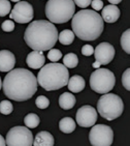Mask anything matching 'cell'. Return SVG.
<instances>
[{
	"mask_svg": "<svg viewBox=\"0 0 130 146\" xmlns=\"http://www.w3.org/2000/svg\"><path fill=\"white\" fill-rule=\"evenodd\" d=\"M2 88L6 98L16 102L27 101L36 92V77L26 68L11 70L2 82Z\"/></svg>",
	"mask_w": 130,
	"mask_h": 146,
	"instance_id": "obj_1",
	"label": "cell"
},
{
	"mask_svg": "<svg viewBox=\"0 0 130 146\" xmlns=\"http://www.w3.org/2000/svg\"><path fill=\"white\" fill-rule=\"evenodd\" d=\"M24 40L33 51H47L54 48L58 40V30L50 21L36 20L28 25L24 33Z\"/></svg>",
	"mask_w": 130,
	"mask_h": 146,
	"instance_id": "obj_2",
	"label": "cell"
},
{
	"mask_svg": "<svg viewBox=\"0 0 130 146\" xmlns=\"http://www.w3.org/2000/svg\"><path fill=\"white\" fill-rule=\"evenodd\" d=\"M71 27L74 35L82 40H95L104 29L101 16L93 9H82L74 15Z\"/></svg>",
	"mask_w": 130,
	"mask_h": 146,
	"instance_id": "obj_3",
	"label": "cell"
},
{
	"mask_svg": "<svg viewBox=\"0 0 130 146\" xmlns=\"http://www.w3.org/2000/svg\"><path fill=\"white\" fill-rule=\"evenodd\" d=\"M69 73L61 63H48L40 68L37 75V84L48 91L58 90L67 85Z\"/></svg>",
	"mask_w": 130,
	"mask_h": 146,
	"instance_id": "obj_4",
	"label": "cell"
},
{
	"mask_svg": "<svg viewBox=\"0 0 130 146\" xmlns=\"http://www.w3.org/2000/svg\"><path fill=\"white\" fill-rule=\"evenodd\" d=\"M76 13L74 0H48L45 4V16L53 24L68 22Z\"/></svg>",
	"mask_w": 130,
	"mask_h": 146,
	"instance_id": "obj_5",
	"label": "cell"
},
{
	"mask_svg": "<svg viewBox=\"0 0 130 146\" xmlns=\"http://www.w3.org/2000/svg\"><path fill=\"white\" fill-rule=\"evenodd\" d=\"M124 104L119 96L115 93H105L97 102V113L106 120H114L122 115Z\"/></svg>",
	"mask_w": 130,
	"mask_h": 146,
	"instance_id": "obj_6",
	"label": "cell"
},
{
	"mask_svg": "<svg viewBox=\"0 0 130 146\" xmlns=\"http://www.w3.org/2000/svg\"><path fill=\"white\" fill-rule=\"evenodd\" d=\"M116 84V78L108 68H97L90 76L91 89L100 94L108 93Z\"/></svg>",
	"mask_w": 130,
	"mask_h": 146,
	"instance_id": "obj_7",
	"label": "cell"
},
{
	"mask_svg": "<svg viewBox=\"0 0 130 146\" xmlns=\"http://www.w3.org/2000/svg\"><path fill=\"white\" fill-rule=\"evenodd\" d=\"M33 135L26 127H14L7 132L6 146H32Z\"/></svg>",
	"mask_w": 130,
	"mask_h": 146,
	"instance_id": "obj_8",
	"label": "cell"
},
{
	"mask_svg": "<svg viewBox=\"0 0 130 146\" xmlns=\"http://www.w3.org/2000/svg\"><path fill=\"white\" fill-rule=\"evenodd\" d=\"M89 141L92 146H110L114 141L113 129L105 124H94L89 133Z\"/></svg>",
	"mask_w": 130,
	"mask_h": 146,
	"instance_id": "obj_9",
	"label": "cell"
},
{
	"mask_svg": "<svg viewBox=\"0 0 130 146\" xmlns=\"http://www.w3.org/2000/svg\"><path fill=\"white\" fill-rule=\"evenodd\" d=\"M34 11L30 3L27 1H19L14 6L12 11H11L9 17L14 20V22L25 24V23L31 22L33 19Z\"/></svg>",
	"mask_w": 130,
	"mask_h": 146,
	"instance_id": "obj_10",
	"label": "cell"
},
{
	"mask_svg": "<svg viewBox=\"0 0 130 146\" xmlns=\"http://www.w3.org/2000/svg\"><path fill=\"white\" fill-rule=\"evenodd\" d=\"M97 111L95 110V108H93L92 106L86 105L83 107L79 108L76 111V122L79 127H93L95 122L97 121Z\"/></svg>",
	"mask_w": 130,
	"mask_h": 146,
	"instance_id": "obj_11",
	"label": "cell"
},
{
	"mask_svg": "<svg viewBox=\"0 0 130 146\" xmlns=\"http://www.w3.org/2000/svg\"><path fill=\"white\" fill-rule=\"evenodd\" d=\"M93 54L100 65L108 64L115 57V48L108 42H101L95 48Z\"/></svg>",
	"mask_w": 130,
	"mask_h": 146,
	"instance_id": "obj_12",
	"label": "cell"
},
{
	"mask_svg": "<svg viewBox=\"0 0 130 146\" xmlns=\"http://www.w3.org/2000/svg\"><path fill=\"white\" fill-rule=\"evenodd\" d=\"M16 64V57L11 51H0V72H9Z\"/></svg>",
	"mask_w": 130,
	"mask_h": 146,
	"instance_id": "obj_13",
	"label": "cell"
},
{
	"mask_svg": "<svg viewBox=\"0 0 130 146\" xmlns=\"http://www.w3.org/2000/svg\"><path fill=\"white\" fill-rule=\"evenodd\" d=\"M45 57L43 55V52L41 51H32L31 53L28 54V56L26 58V62L28 64L29 68L37 70L41 68L45 65Z\"/></svg>",
	"mask_w": 130,
	"mask_h": 146,
	"instance_id": "obj_14",
	"label": "cell"
},
{
	"mask_svg": "<svg viewBox=\"0 0 130 146\" xmlns=\"http://www.w3.org/2000/svg\"><path fill=\"white\" fill-rule=\"evenodd\" d=\"M120 15H121V11H120V9L117 5L110 4V5L102 7L101 18L106 23L112 24V23L117 22L118 19L120 18Z\"/></svg>",
	"mask_w": 130,
	"mask_h": 146,
	"instance_id": "obj_15",
	"label": "cell"
},
{
	"mask_svg": "<svg viewBox=\"0 0 130 146\" xmlns=\"http://www.w3.org/2000/svg\"><path fill=\"white\" fill-rule=\"evenodd\" d=\"M55 139L51 133L47 131H41L37 133V135L33 139V146H54Z\"/></svg>",
	"mask_w": 130,
	"mask_h": 146,
	"instance_id": "obj_16",
	"label": "cell"
},
{
	"mask_svg": "<svg viewBox=\"0 0 130 146\" xmlns=\"http://www.w3.org/2000/svg\"><path fill=\"white\" fill-rule=\"evenodd\" d=\"M67 86L68 89L70 90V92H81L85 88V80L83 77L79 76V75H74L70 79H68Z\"/></svg>",
	"mask_w": 130,
	"mask_h": 146,
	"instance_id": "obj_17",
	"label": "cell"
},
{
	"mask_svg": "<svg viewBox=\"0 0 130 146\" xmlns=\"http://www.w3.org/2000/svg\"><path fill=\"white\" fill-rule=\"evenodd\" d=\"M76 100L72 93L64 92L59 98V106L63 110H69L74 108V106L76 105Z\"/></svg>",
	"mask_w": 130,
	"mask_h": 146,
	"instance_id": "obj_18",
	"label": "cell"
},
{
	"mask_svg": "<svg viewBox=\"0 0 130 146\" xmlns=\"http://www.w3.org/2000/svg\"><path fill=\"white\" fill-rule=\"evenodd\" d=\"M76 124L71 117H64L59 121V129L65 134H70L76 129Z\"/></svg>",
	"mask_w": 130,
	"mask_h": 146,
	"instance_id": "obj_19",
	"label": "cell"
},
{
	"mask_svg": "<svg viewBox=\"0 0 130 146\" xmlns=\"http://www.w3.org/2000/svg\"><path fill=\"white\" fill-rule=\"evenodd\" d=\"M58 40L62 45H71L74 40V33L69 29H65V30L61 31L60 33H58Z\"/></svg>",
	"mask_w": 130,
	"mask_h": 146,
	"instance_id": "obj_20",
	"label": "cell"
},
{
	"mask_svg": "<svg viewBox=\"0 0 130 146\" xmlns=\"http://www.w3.org/2000/svg\"><path fill=\"white\" fill-rule=\"evenodd\" d=\"M79 64V58L74 53H68L63 57V65L67 68H74Z\"/></svg>",
	"mask_w": 130,
	"mask_h": 146,
	"instance_id": "obj_21",
	"label": "cell"
},
{
	"mask_svg": "<svg viewBox=\"0 0 130 146\" xmlns=\"http://www.w3.org/2000/svg\"><path fill=\"white\" fill-rule=\"evenodd\" d=\"M39 122V117L34 113H29L24 118V123L28 129H35L36 127H38Z\"/></svg>",
	"mask_w": 130,
	"mask_h": 146,
	"instance_id": "obj_22",
	"label": "cell"
},
{
	"mask_svg": "<svg viewBox=\"0 0 130 146\" xmlns=\"http://www.w3.org/2000/svg\"><path fill=\"white\" fill-rule=\"evenodd\" d=\"M121 47L127 54L130 53V29H127L123 32L121 36Z\"/></svg>",
	"mask_w": 130,
	"mask_h": 146,
	"instance_id": "obj_23",
	"label": "cell"
},
{
	"mask_svg": "<svg viewBox=\"0 0 130 146\" xmlns=\"http://www.w3.org/2000/svg\"><path fill=\"white\" fill-rule=\"evenodd\" d=\"M14 106L9 101H2L0 103V113H2L4 115H9L12 113Z\"/></svg>",
	"mask_w": 130,
	"mask_h": 146,
	"instance_id": "obj_24",
	"label": "cell"
},
{
	"mask_svg": "<svg viewBox=\"0 0 130 146\" xmlns=\"http://www.w3.org/2000/svg\"><path fill=\"white\" fill-rule=\"evenodd\" d=\"M11 2L9 0H0V17H5L11 13Z\"/></svg>",
	"mask_w": 130,
	"mask_h": 146,
	"instance_id": "obj_25",
	"label": "cell"
},
{
	"mask_svg": "<svg viewBox=\"0 0 130 146\" xmlns=\"http://www.w3.org/2000/svg\"><path fill=\"white\" fill-rule=\"evenodd\" d=\"M35 105L39 109H47L50 106V101H49V98L47 96H37V98L35 100Z\"/></svg>",
	"mask_w": 130,
	"mask_h": 146,
	"instance_id": "obj_26",
	"label": "cell"
},
{
	"mask_svg": "<svg viewBox=\"0 0 130 146\" xmlns=\"http://www.w3.org/2000/svg\"><path fill=\"white\" fill-rule=\"evenodd\" d=\"M48 58L51 60L52 62H57L58 60L62 58V53L60 50L57 49H51L48 53Z\"/></svg>",
	"mask_w": 130,
	"mask_h": 146,
	"instance_id": "obj_27",
	"label": "cell"
},
{
	"mask_svg": "<svg viewBox=\"0 0 130 146\" xmlns=\"http://www.w3.org/2000/svg\"><path fill=\"white\" fill-rule=\"evenodd\" d=\"M122 85L126 90H130V68H128L122 75Z\"/></svg>",
	"mask_w": 130,
	"mask_h": 146,
	"instance_id": "obj_28",
	"label": "cell"
},
{
	"mask_svg": "<svg viewBox=\"0 0 130 146\" xmlns=\"http://www.w3.org/2000/svg\"><path fill=\"white\" fill-rule=\"evenodd\" d=\"M1 28H2L3 31H5V32H11L14 29V23L11 20H6V21H4L2 23Z\"/></svg>",
	"mask_w": 130,
	"mask_h": 146,
	"instance_id": "obj_29",
	"label": "cell"
},
{
	"mask_svg": "<svg viewBox=\"0 0 130 146\" xmlns=\"http://www.w3.org/2000/svg\"><path fill=\"white\" fill-rule=\"evenodd\" d=\"M94 53V48L91 45H85L82 48V54L84 56H91Z\"/></svg>",
	"mask_w": 130,
	"mask_h": 146,
	"instance_id": "obj_30",
	"label": "cell"
},
{
	"mask_svg": "<svg viewBox=\"0 0 130 146\" xmlns=\"http://www.w3.org/2000/svg\"><path fill=\"white\" fill-rule=\"evenodd\" d=\"M91 1L92 0H74V5H77L79 7H82V9H85L86 7L91 4Z\"/></svg>",
	"mask_w": 130,
	"mask_h": 146,
	"instance_id": "obj_31",
	"label": "cell"
},
{
	"mask_svg": "<svg viewBox=\"0 0 130 146\" xmlns=\"http://www.w3.org/2000/svg\"><path fill=\"white\" fill-rule=\"evenodd\" d=\"M91 6L93 7V11H101L102 7H103V2L101 0H92L91 1Z\"/></svg>",
	"mask_w": 130,
	"mask_h": 146,
	"instance_id": "obj_32",
	"label": "cell"
},
{
	"mask_svg": "<svg viewBox=\"0 0 130 146\" xmlns=\"http://www.w3.org/2000/svg\"><path fill=\"white\" fill-rule=\"evenodd\" d=\"M108 1L110 4H113V5H117V4H119V3L121 2L122 0H108Z\"/></svg>",
	"mask_w": 130,
	"mask_h": 146,
	"instance_id": "obj_33",
	"label": "cell"
},
{
	"mask_svg": "<svg viewBox=\"0 0 130 146\" xmlns=\"http://www.w3.org/2000/svg\"><path fill=\"white\" fill-rule=\"evenodd\" d=\"M0 146H6L5 140H4V138H3L1 135H0Z\"/></svg>",
	"mask_w": 130,
	"mask_h": 146,
	"instance_id": "obj_34",
	"label": "cell"
},
{
	"mask_svg": "<svg viewBox=\"0 0 130 146\" xmlns=\"http://www.w3.org/2000/svg\"><path fill=\"white\" fill-rule=\"evenodd\" d=\"M92 66H93L94 68H99V66H100V64H99V63H98V62H97V61H95V62H94V63H93V64H92Z\"/></svg>",
	"mask_w": 130,
	"mask_h": 146,
	"instance_id": "obj_35",
	"label": "cell"
},
{
	"mask_svg": "<svg viewBox=\"0 0 130 146\" xmlns=\"http://www.w3.org/2000/svg\"><path fill=\"white\" fill-rule=\"evenodd\" d=\"M2 88V81H1V78H0V90Z\"/></svg>",
	"mask_w": 130,
	"mask_h": 146,
	"instance_id": "obj_36",
	"label": "cell"
},
{
	"mask_svg": "<svg viewBox=\"0 0 130 146\" xmlns=\"http://www.w3.org/2000/svg\"><path fill=\"white\" fill-rule=\"evenodd\" d=\"M12 2H19V1H22V0H11Z\"/></svg>",
	"mask_w": 130,
	"mask_h": 146,
	"instance_id": "obj_37",
	"label": "cell"
}]
</instances>
